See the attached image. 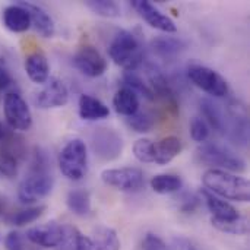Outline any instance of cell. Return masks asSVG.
<instances>
[{"label":"cell","instance_id":"cell-1","mask_svg":"<svg viewBox=\"0 0 250 250\" xmlns=\"http://www.w3.org/2000/svg\"><path fill=\"white\" fill-rule=\"evenodd\" d=\"M205 190L212 195L234 202H249L250 183L246 177L233 174L230 171L211 168L207 170L202 177Z\"/></svg>","mask_w":250,"mask_h":250},{"label":"cell","instance_id":"cell-2","mask_svg":"<svg viewBox=\"0 0 250 250\" xmlns=\"http://www.w3.org/2000/svg\"><path fill=\"white\" fill-rule=\"evenodd\" d=\"M110 59L126 72H133L144 60V53L136 37L126 31L120 29L114 35L108 47Z\"/></svg>","mask_w":250,"mask_h":250},{"label":"cell","instance_id":"cell-3","mask_svg":"<svg viewBox=\"0 0 250 250\" xmlns=\"http://www.w3.org/2000/svg\"><path fill=\"white\" fill-rule=\"evenodd\" d=\"M196 158L205 166L230 173H240L246 170V163L227 146L217 142H205L196 151Z\"/></svg>","mask_w":250,"mask_h":250},{"label":"cell","instance_id":"cell-4","mask_svg":"<svg viewBox=\"0 0 250 250\" xmlns=\"http://www.w3.org/2000/svg\"><path fill=\"white\" fill-rule=\"evenodd\" d=\"M59 167L62 174L73 182L85 177L88 170V151L82 139L69 141L59 154Z\"/></svg>","mask_w":250,"mask_h":250},{"label":"cell","instance_id":"cell-5","mask_svg":"<svg viewBox=\"0 0 250 250\" xmlns=\"http://www.w3.org/2000/svg\"><path fill=\"white\" fill-rule=\"evenodd\" d=\"M188 76L192 81L195 86L202 89L204 92L215 97L223 98L229 94L230 88L227 81L214 69L201 66V64H192L188 69Z\"/></svg>","mask_w":250,"mask_h":250},{"label":"cell","instance_id":"cell-6","mask_svg":"<svg viewBox=\"0 0 250 250\" xmlns=\"http://www.w3.org/2000/svg\"><path fill=\"white\" fill-rule=\"evenodd\" d=\"M226 117V132L234 144L246 145L249 142V114L243 104L233 101L224 110Z\"/></svg>","mask_w":250,"mask_h":250},{"label":"cell","instance_id":"cell-7","mask_svg":"<svg viewBox=\"0 0 250 250\" xmlns=\"http://www.w3.org/2000/svg\"><path fill=\"white\" fill-rule=\"evenodd\" d=\"M54 180L48 171H31L19 185L18 198L22 204H35L53 190Z\"/></svg>","mask_w":250,"mask_h":250},{"label":"cell","instance_id":"cell-8","mask_svg":"<svg viewBox=\"0 0 250 250\" xmlns=\"http://www.w3.org/2000/svg\"><path fill=\"white\" fill-rule=\"evenodd\" d=\"M101 180L104 185L122 192H138L144 188V173L135 167L107 168L101 171Z\"/></svg>","mask_w":250,"mask_h":250},{"label":"cell","instance_id":"cell-9","mask_svg":"<svg viewBox=\"0 0 250 250\" xmlns=\"http://www.w3.org/2000/svg\"><path fill=\"white\" fill-rule=\"evenodd\" d=\"M91 146L95 157L103 161H113L122 155L123 139L114 129L98 127L91 136Z\"/></svg>","mask_w":250,"mask_h":250},{"label":"cell","instance_id":"cell-10","mask_svg":"<svg viewBox=\"0 0 250 250\" xmlns=\"http://www.w3.org/2000/svg\"><path fill=\"white\" fill-rule=\"evenodd\" d=\"M4 117L9 126L15 130H29L32 126V114L26 101L18 92H7L3 101Z\"/></svg>","mask_w":250,"mask_h":250},{"label":"cell","instance_id":"cell-11","mask_svg":"<svg viewBox=\"0 0 250 250\" xmlns=\"http://www.w3.org/2000/svg\"><path fill=\"white\" fill-rule=\"evenodd\" d=\"M69 101V89L63 81L53 78L45 82L44 88L38 91L34 97V104L38 108H59L66 105Z\"/></svg>","mask_w":250,"mask_h":250},{"label":"cell","instance_id":"cell-12","mask_svg":"<svg viewBox=\"0 0 250 250\" xmlns=\"http://www.w3.org/2000/svg\"><path fill=\"white\" fill-rule=\"evenodd\" d=\"M132 7L139 13V16L154 29H158L166 34H174L177 32V26L174 21L163 13L157 6H154L148 0H132Z\"/></svg>","mask_w":250,"mask_h":250},{"label":"cell","instance_id":"cell-13","mask_svg":"<svg viewBox=\"0 0 250 250\" xmlns=\"http://www.w3.org/2000/svg\"><path fill=\"white\" fill-rule=\"evenodd\" d=\"M75 67L88 78H100L107 70V62L92 45L81 47L73 56Z\"/></svg>","mask_w":250,"mask_h":250},{"label":"cell","instance_id":"cell-14","mask_svg":"<svg viewBox=\"0 0 250 250\" xmlns=\"http://www.w3.org/2000/svg\"><path fill=\"white\" fill-rule=\"evenodd\" d=\"M26 239L31 243L45 248V249L57 248L63 242V227H60L54 223L37 226L26 231Z\"/></svg>","mask_w":250,"mask_h":250},{"label":"cell","instance_id":"cell-15","mask_svg":"<svg viewBox=\"0 0 250 250\" xmlns=\"http://www.w3.org/2000/svg\"><path fill=\"white\" fill-rule=\"evenodd\" d=\"M29 15V19H31V25H34L35 31L44 37V38H53L54 37V32H56V28H54V22L51 19V16L38 4H34V3H29V1H22L19 0V3Z\"/></svg>","mask_w":250,"mask_h":250},{"label":"cell","instance_id":"cell-16","mask_svg":"<svg viewBox=\"0 0 250 250\" xmlns=\"http://www.w3.org/2000/svg\"><path fill=\"white\" fill-rule=\"evenodd\" d=\"M78 107H79V117L82 120L95 122V120H103L110 116L108 107L98 98L88 95V94H82L79 97Z\"/></svg>","mask_w":250,"mask_h":250},{"label":"cell","instance_id":"cell-17","mask_svg":"<svg viewBox=\"0 0 250 250\" xmlns=\"http://www.w3.org/2000/svg\"><path fill=\"white\" fill-rule=\"evenodd\" d=\"M25 72L28 78L38 85H42L48 81L50 66L47 57L41 51H34L25 59Z\"/></svg>","mask_w":250,"mask_h":250},{"label":"cell","instance_id":"cell-18","mask_svg":"<svg viewBox=\"0 0 250 250\" xmlns=\"http://www.w3.org/2000/svg\"><path fill=\"white\" fill-rule=\"evenodd\" d=\"M3 23L12 32H25L31 26V19L21 4H12L3 10Z\"/></svg>","mask_w":250,"mask_h":250},{"label":"cell","instance_id":"cell-19","mask_svg":"<svg viewBox=\"0 0 250 250\" xmlns=\"http://www.w3.org/2000/svg\"><path fill=\"white\" fill-rule=\"evenodd\" d=\"M139 105H141V103H139L138 94L126 86L120 88L116 92V95L113 97L114 111L120 116H126V117L133 116L135 113L139 111Z\"/></svg>","mask_w":250,"mask_h":250},{"label":"cell","instance_id":"cell-20","mask_svg":"<svg viewBox=\"0 0 250 250\" xmlns=\"http://www.w3.org/2000/svg\"><path fill=\"white\" fill-rule=\"evenodd\" d=\"M202 196L207 202V207L209 212L212 214V218H220V220H234L239 218L240 214L239 211L227 201L212 195L208 190H202Z\"/></svg>","mask_w":250,"mask_h":250},{"label":"cell","instance_id":"cell-21","mask_svg":"<svg viewBox=\"0 0 250 250\" xmlns=\"http://www.w3.org/2000/svg\"><path fill=\"white\" fill-rule=\"evenodd\" d=\"M182 152V141L177 136L163 138L155 145V161L158 166L170 164Z\"/></svg>","mask_w":250,"mask_h":250},{"label":"cell","instance_id":"cell-22","mask_svg":"<svg viewBox=\"0 0 250 250\" xmlns=\"http://www.w3.org/2000/svg\"><path fill=\"white\" fill-rule=\"evenodd\" d=\"M201 113L205 119V123L212 127L218 133L226 132V117H224V110L220 108L217 103H214L209 98L201 100Z\"/></svg>","mask_w":250,"mask_h":250},{"label":"cell","instance_id":"cell-23","mask_svg":"<svg viewBox=\"0 0 250 250\" xmlns=\"http://www.w3.org/2000/svg\"><path fill=\"white\" fill-rule=\"evenodd\" d=\"M67 208L78 217H85L91 212V196L85 189H73L69 192L66 199Z\"/></svg>","mask_w":250,"mask_h":250},{"label":"cell","instance_id":"cell-24","mask_svg":"<svg viewBox=\"0 0 250 250\" xmlns=\"http://www.w3.org/2000/svg\"><path fill=\"white\" fill-rule=\"evenodd\" d=\"M94 250H120V240L117 233L110 227H98L91 237Z\"/></svg>","mask_w":250,"mask_h":250},{"label":"cell","instance_id":"cell-25","mask_svg":"<svg viewBox=\"0 0 250 250\" xmlns=\"http://www.w3.org/2000/svg\"><path fill=\"white\" fill-rule=\"evenodd\" d=\"M183 188V180L173 174H158L151 179V189L158 195H170Z\"/></svg>","mask_w":250,"mask_h":250},{"label":"cell","instance_id":"cell-26","mask_svg":"<svg viewBox=\"0 0 250 250\" xmlns=\"http://www.w3.org/2000/svg\"><path fill=\"white\" fill-rule=\"evenodd\" d=\"M211 224L227 234H233V236H243L249 231V224L246 218H234V220H220V218H211Z\"/></svg>","mask_w":250,"mask_h":250},{"label":"cell","instance_id":"cell-27","mask_svg":"<svg viewBox=\"0 0 250 250\" xmlns=\"http://www.w3.org/2000/svg\"><path fill=\"white\" fill-rule=\"evenodd\" d=\"M152 48L157 54L163 57H173L183 50V42L173 37H160L152 41Z\"/></svg>","mask_w":250,"mask_h":250},{"label":"cell","instance_id":"cell-28","mask_svg":"<svg viewBox=\"0 0 250 250\" xmlns=\"http://www.w3.org/2000/svg\"><path fill=\"white\" fill-rule=\"evenodd\" d=\"M123 82H125V86L132 89L133 92H136L138 95H142L144 98L146 100H154L155 95L151 89V86L148 83H145V81L133 72H125L123 75Z\"/></svg>","mask_w":250,"mask_h":250},{"label":"cell","instance_id":"cell-29","mask_svg":"<svg viewBox=\"0 0 250 250\" xmlns=\"http://www.w3.org/2000/svg\"><path fill=\"white\" fill-rule=\"evenodd\" d=\"M86 7L103 18H119L122 15L120 6L111 0H88Z\"/></svg>","mask_w":250,"mask_h":250},{"label":"cell","instance_id":"cell-30","mask_svg":"<svg viewBox=\"0 0 250 250\" xmlns=\"http://www.w3.org/2000/svg\"><path fill=\"white\" fill-rule=\"evenodd\" d=\"M133 155L141 163H154L155 161V144L148 138L138 139L133 144Z\"/></svg>","mask_w":250,"mask_h":250},{"label":"cell","instance_id":"cell-31","mask_svg":"<svg viewBox=\"0 0 250 250\" xmlns=\"http://www.w3.org/2000/svg\"><path fill=\"white\" fill-rule=\"evenodd\" d=\"M45 211V207L40 205V207H32V208H26L23 211H19L16 212L12 218H10V223L13 226H18V227H22V226H26V224H31L34 223L35 220H38L42 212Z\"/></svg>","mask_w":250,"mask_h":250},{"label":"cell","instance_id":"cell-32","mask_svg":"<svg viewBox=\"0 0 250 250\" xmlns=\"http://www.w3.org/2000/svg\"><path fill=\"white\" fill-rule=\"evenodd\" d=\"M127 125L138 133H148L154 126V119L149 113H135L133 116L127 117Z\"/></svg>","mask_w":250,"mask_h":250},{"label":"cell","instance_id":"cell-33","mask_svg":"<svg viewBox=\"0 0 250 250\" xmlns=\"http://www.w3.org/2000/svg\"><path fill=\"white\" fill-rule=\"evenodd\" d=\"M190 136L198 144H205L209 139L211 129L202 117H193L190 122Z\"/></svg>","mask_w":250,"mask_h":250},{"label":"cell","instance_id":"cell-34","mask_svg":"<svg viewBox=\"0 0 250 250\" xmlns=\"http://www.w3.org/2000/svg\"><path fill=\"white\" fill-rule=\"evenodd\" d=\"M0 174L13 179L18 174V161L16 157L9 152H0Z\"/></svg>","mask_w":250,"mask_h":250},{"label":"cell","instance_id":"cell-35","mask_svg":"<svg viewBox=\"0 0 250 250\" xmlns=\"http://www.w3.org/2000/svg\"><path fill=\"white\" fill-rule=\"evenodd\" d=\"M142 248H144V250H168L167 245L155 234H148L144 239Z\"/></svg>","mask_w":250,"mask_h":250},{"label":"cell","instance_id":"cell-36","mask_svg":"<svg viewBox=\"0 0 250 250\" xmlns=\"http://www.w3.org/2000/svg\"><path fill=\"white\" fill-rule=\"evenodd\" d=\"M4 246H6L7 250H23L21 234L16 233V231L9 233L6 236V239H4Z\"/></svg>","mask_w":250,"mask_h":250},{"label":"cell","instance_id":"cell-37","mask_svg":"<svg viewBox=\"0 0 250 250\" xmlns=\"http://www.w3.org/2000/svg\"><path fill=\"white\" fill-rule=\"evenodd\" d=\"M75 250H94V245L91 237H86L78 231L76 234V242H75Z\"/></svg>","mask_w":250,"mask_h":250},{"label":"cell","instance_id":"cell-38","mask_svg":"<svg viewBox=\"0 0 250 250\" xmlns=\"http://www.w3.org/2000/svg\"><path fill=\"white\" fill-rule=\"evenodd\" d=\"M13 85H15V81L12 79L10 73L0 64V91L10 89V88H13Z\"/></svg>","mask_w":250,"mask_h":250},{"label":"cell","instance_id":"cell-39","mask_svg":"<svg viewBox=\"0 0 250 250\" xmlns=\"http://www.w3.org/2000/svg\"><path fill=\"white\" fill-rule=\"evenodd\" d=\"M10 138V132L0 123V142H6Z\"/></svg>","mask_w":250,"mask_h":250}]
</instances>
